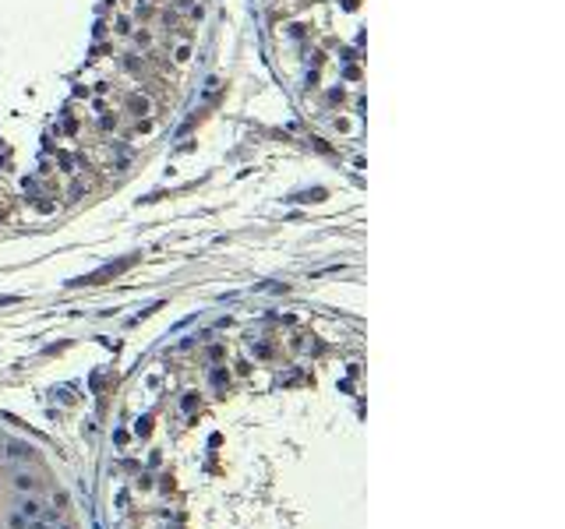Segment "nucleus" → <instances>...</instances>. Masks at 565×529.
Instances as JSON below:
<instances>
[{"label":"nucleus","instance_id":"1","mask_svg":"<svg viewBox=\"0 0 565 529\" xmlns=\"http://www.w3.org/2000/svg\"><path fill=\"white\" fill-rule=\"evenodd\" d=\"M128 106L135 109V116H148V113H152V103H148L145 96H131V99H128Z\"/></svg>","mask_w":565,"mask_h":529},{"label":"nucleus","instance_id":"2","mask_svg":"<svg viewBox=\"0 0 565 529\" xmlns=\"http://www.w3.org/2000/svg\"><path fill=\"white\" fill-rule=\"evenodd\" d=\"M173 60H177V64H187V60H191V46H177V50H173Z\"/></svg>","mask_w":565,"mask_h":529}]
</instances>
